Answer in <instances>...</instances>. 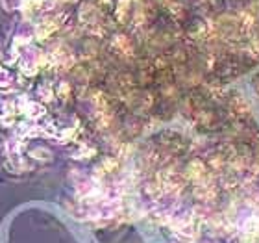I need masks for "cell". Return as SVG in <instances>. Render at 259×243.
Returning a JSON list of instances; mask_svg holds the SVG:
<instances>
[{"label": "cell", "instance_id": "obj_1", "mask_svg": "<svg viewBox=\"0 0 259 243\" xmlns=\"http://www.w3.org/2000/svg\"><path fill=\"white\" fill-rule=\"evenodd\" d=\"M219 32L222 33V38L226 39H235V36H239L241 32V24H239V19L233 15H224L219 21Z\"/></svg>", "mask_w": 259, "mask_h": 243}, {"label": "cell", "instance_id": "obj_2", "mask_svg": "<svg viewBox=\"0 0 259 243\" xmlns=\"http://www.w3.org/2000/svg\"><path fill=\"white\" fill-rule=\"evenodd\" d=\"M11 84H13L11 73L0 65V89H8V87H11Z\"/></svg>", "mask_w": 259, "mask_h": 243}]
</instances>
